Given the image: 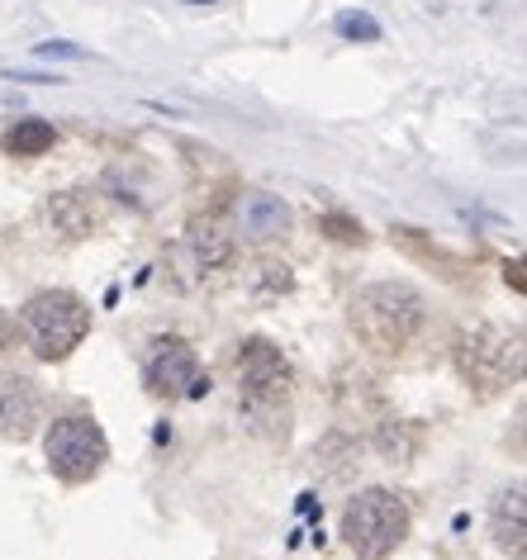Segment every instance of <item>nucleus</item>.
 <instances>
[{
    "label": "nucleus",
    "instance_id": "nucleus-1",
    "mask_svg": "<svg viewBox=\"0 0 527 560\" xmlns=\"http://www.w3.org/2000/svg\"><path fill=\"white\" fill-rule=\"evenodd\" d=\"M347 318H352V332L371 352H405L419 338L428 304L409 280H371V285H362L352 295Z\"/></svg>",
    "mask_w": 527,
    "mask_h": 560
},
{
    "label": "nucleus",
    "instance_id": "nucleus-2",
    "mask_svg": "<svg viewBox=\"0 0 527 560\" xmlns=\"http://www.w3.org/2000/svg\"><path fill=\"white\" fill-rule=\"evenodd\" d=\"M456 375L476 395H499V389L523 381V328L508 324H476L461 328L452 342Z\"/></svg>",
    "mask_w": 527,
    "mask_h": 560
},
{
    "label": "nucleus",
    "instance_id": "nucleus-3",
    "mask_svg": "<svg viewBox=\"0 0 527 560\" xmlns=\"http://www.w3.org/2000/svg\"><path fill=\"white\" fill-rule=\"evenodd\" d=\"M342 541L362 560L395 556L409 537V503L385 485H366L342 503Z\"/></svg>",
    "mask_w": 527,
    "mask_h": 560
},
{
    "label": "nucleus",
    "instance_id": "nucleus-4",
    "mask_svg": "<svg viewBox=\"0 0 527 560\" xmlns=\"http://www.w3.org/2000/svg\"><path fill=\"white\" fill-rule=\"evenodd\" d=\"M20 328L38 361H67L91 332V304L77 290H38L24 304Z\"/></svg>",
    "mask_w": 527,
    "mask_h": 560
},
{
    "label": "nucleus",
    "instance_id": "nucleus-5",
    "mask_svg": "<svg viewBox=\"0 0 527 560\" xmlns=\"http://www.w3.org/2000/svg\"><path fill=\"white\" fill-rule=\"evenodd\" d=\"M44 456H48V470L62 485H86L105 470L109 438L91 413H62V418H52V428L44 438Z\"/></svg>",
    "mask_w": 527,
    "mask_h": 560
},
{
    "label": "nucleus",
    "instance_id": "nucleus-6",
    "mask_svg": "<svg viewBox=\"0 0 527 560\" xmlns=\"http://www.w3.org/2000/svg\"><path fill=\"white\" fill-rule=\"evenodd\" d=\"M238 395L253 423L261 418H281L285 423V399H290V361L276 342L247 338L238 352Z\"/></svg>",
    "mask_w": 527,
    "mask_h": 560
},
{
    "label": "nucleus",
    "instance_id": "nucleus-7",
    "mask_svg": "<svg viewBox=\"0 0 527 560\" xmlns=\"http://www.w3.org/2000/svg\"><path fill=\"white\" fill-rule=\"evenodd\" d=\"M143 385L157 399H200L210 389V375L186 338H152L143 352Z\"/></svg>",
    "mask_w": 527,
    "mask_h": 560
},
{
    "label": "nucleus",
    "instance_id": "nucleus-8",
    "mask_svg": "<svg viewBox=\"0 0 527 560\" xmlns=\"http://www.w3.org/2000/svg\"><path fill=\"white\" fill-rule=\"evenodd\" d=\"M44 423V389L30 375L5 371L0 375V438L5 442H30Z\"/></svg>",
    "mask_w": 527,
    "mask_h": 560
},
{
    "label": "nucleus",
    "instance_id": "nucleus-9",
    "mask_svg": "<svg viewBox=\"0 0 527 560\" xmlns=\"http://www.w3.org/2000/svg\"><path fill=\"white\" fill-rule=\"evenodd\" d=\"M238 229L247 243H271L290 233V205L271 190H247L238 200Z\"/></svg>",
    "mask_w": 527,
    "mask_h": 560
},
{
    "label": "nucleus",
    "instance_id": "nucleus-10",
    "mask_svg": "<svg viewBox=\"0 0 527 560\" xmlns=\"http://www.w3.org/2000/svg\"><path fill=\"white\" fill-rule=\"evenodd\" d=\"M523 513H527V503H523V489L518 485L504 489V494L494 499V513H490L494 546L504 556H513V560H523V551H527V523H523Z\"/></svg>",
    "mask_w": 527,
    "mask_h": 560
},
{
    "label": "nucleus",
    "instance_id": "nucleus-11",
    "mask_svg": "<svg viewBox=\"0 0 527 560\" xmlns=\"http://www.w3.org/2000/svg\"><path fill=\"white\" fill-rule=\"evenodd\" d=\"M48 219L62 237H91L101 229V205H95L86 190H62L58 200L48 205Z\"/></svg>",
    "mask_w": 527,
    "mask_h": 560
},
{
    "label": "nucleus",
    "instance_id": "nucleus-12",
    "mask_svg": "<svg viewBox=\"0 0 527 560\" xmlns=\"http://www.w3.org/2000/svg\"><path fill=\"white\" fill-rule=\"evenodd\" d=\"M52 143H58V129L48 119H20L5 133V152H15V158H38V152H52Z\"/></svg>",
    "mask_w": 527,
    "mask_h": 560
},
{
    "label": "nucleus",
    "instance_id": "nucleus-13",
    "mask_svg": "<svg viewBox=\"0 0 527 560\" xmlns=\"http://www.w3.org/2000/svg\"><path fill=\"white\" fill-rule=\"evenodd\" d=\"M186 247L196 252V266H204V271H210V266H224L233 257V237L219 233L214 223H196L190 237H186Z\"/></svg>",
    "mask_w": 527,
    "mask_h": 560
},
{
    "label": "nucleus",
    "instance_id": "nucleus-14",
    "mask_svg": "<svg viewBox=\"0 0 527 560\" xmlns=\"http://www.w3.org/2000/svg\"><path fill=\"white\" fill-rule=\"evenodd\" d=\"M338 34L352 38V44H376L380 38V24L366 15V10H342L338 15Z\"/></svg>",
    "mask_w": 527,
    "mask_h": 560
},
{
    "label": "nucleus",
    "instance_id": "nucleus-15",
    "mask_svg": "<svg viewBox=\"0 0 527 560\" xmlns=\"http://www.w3.org/2000/svg\"><path fill=\"white\" fill-rule=\"evenodd\" d=\"M318 229H324L328 237H338V243H362V223L347 219V214H324Z\"/></svg>",
    "mask_w": 527,
    "mask_h": 560
},
{
    "label": "nucleus",
    "instance_id": "nucleus-16",
    "mask_svg": "<svg viewBox=\"0 0 527 560\" xmlns=\"http://www.w3.org/2000/svg\"><path fill=\"white\" fill-rule=\"evenodd\" d=\"M38 58H86V52L72 44H38Z\"/></svg>",
    "mask_w": 527,
    "mask_h": 560
},
{
    "label": "nucleus",
    "instance_id": "nucleus-17",
    "mask_svg": "<svg viewBox=\"0 0 527 560\" xmlns=\"http://www.w3.org/2000/svg\"><path fill=\"white\" fill-rule=\"evenodd\" d=\"M10 342H15V318H10L5 310H0V357L10 352Z\"/></svg>",
    "mask_w": 527,
    "mask_h": 560
},
{
    "label": "nucleus",
    "instance_id": "nucleus-18",
    "mask_svg": "<svg viewBox=\"0 0 527 560\" xmlns=\"http://www.w3.org/2000/svg\"><path fill=\"white\" fill-rule=\"evenodd\" d=\"M504 280H513V285L523 290V271H518V261H508V266H504Z\"/></svg>",
    "mask_w": 527,
    "mask_h": 560
},
{
    "label": "nucleus",
    "instance_id": "nucleus-19",
    "mask_svg": "<svg viewBox=\"0 0 527 560\" xmlns=\"http://www.w3.org/2000/svg\"><path fill=\"white\" fill-rule=\"evenodd\" d=\"M190 5H210V0H190Z\"/></svg>",
    "mask_w": 527,
    "mask_h": 560
}]
</instances>
